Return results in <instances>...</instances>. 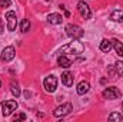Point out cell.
<instances>
[{"label": "cell", "mask_w": 123, "mask_h": 122, "mask_svg": "<svg viewBox=\"0 0 123 122\" xmlns=\"http://www.w3.org/2000/svg\"><path fill=\"white\" fill-rule=\"evenodd\" d=\"M66 33H67V36L70 37V39H73V40H79L82 36H83V33L85 32L82 30V27L80 26H77V25H67L66 26Z\"/></svg>", "instance_id": "3"}, {"label": "cell", "mask_w": 123, "mask_h": 122, "mask_svg": "<svg viewBox=\"0 0 123 122\" xmlns=\"http://www.w3.org/2000/svg\"><path fill=\"white\" fill-rule=\"evenodd\" d=\"M29 29H30V22L27 19H23L22 20V25H20V30L23 32V33H26Z\"/></svg>", "instance_id": "18"}, {"label": "cell", "mask_w": 123, "mask_h": 122, "mask_svg": "<svg viewBox=\"0 0 123 122\" xmlns=\"http://www.w3.org/2000/svg\"><path fill=\"white\" fill-rule=\"evenodd\" d=\"M122 109H123V102H122Z\"/></svg>", "instance_id": "24"}, {"label": "cell", "mask_w": 123, "mask_h": 122, "mask_svg": "<svg viewBox=\"0 0 123 122\" xmlns=\"http://www.w3.org/2000/svg\"><path fill=\"white\" fill-rule=\"evenodd\" d=\"M26 118H27V116H26L25 114H17V115H14L13 119H14V121H26Z\"/></svg>", "instance_id": "21"}, {"label": "cell", "mask_w": 123, "mask_h": 122, "mask_svg": "<svg viewBox=\"0 0 123 122\" xmlns=\"http://www.w3.org/2000/svg\"><path fill=\"white\" fill-rule=\"evenodd\" d=\"M14 55H16V50H14V47L13 46H7V47H4L3 50H1V56H0V59L3 62H10L14 59Z\"/></svg>", "instance_id": "7"}, {"label": "cell", "mask_w": 123, "mask_h": 122, "mask_svg": "<svg viewBox=\"0 0 123 122\" xmlns=\"http://www.w3.org/2000/svg\"><path fill=\"white\" fill-rule=\"evenodd\" d=\"M112 45H113V47H115L116 53H117L119 56H122V58H123V43H122V42H119L117 39H112Z\"/></svg>", "instance_id": "16"}, {"label": "cell", "mask_w": 123, "mask_h": 122, "mask_svg": "<svg viewBox=\"0 0 123 122\" xmlns=\"http://www.w3.org/2000/svg\"><path fill=\"white\" fill-rule=\"evenodd\" d=\"M77 10H79L80 16H82L83 19H90V17H92V12H90L89 6H87L85 1H79V3H77Z\"/></svg>", "instance_id": "9"}, {"label": "cell", "mask_w": 123, "mask_h": 122, "mask_svg": "<svg viewBox=\"0 0 123 122\" xmlns=\"http://www.w3.org/2000/svg\"><path fill=\"white\" fill-rule=\"evenodd\" d=\"M3 29H4V26H3V20H1V17H0V34L3 33Z\"/></svg>", "instance_id": "23"}, {"label": "cell", "mask_w": 123, "mask_h": 122, "mask_svg": "<svg viewBox=\"0 0 123 122\" xmlns=\"http://www.w3.org/2000/svg\"><path fill=\"white\" fill-rule=\"evenodd\" d=\"M57 63H59V66H62V68H70L72 66V61L67 56H64V55H60L57 58Z\"/></svg>", "instance_id": "14"}, {"label": "cell", "mask_w": 123, "mask_h": 122, "mask_svg": "<svg viewBox=\"0 0 123 122\" xmlns=\"http://www.w3.org/2000/svg\"><path fill=\"white\" fill-rule=\"evenodd\" d=\"M90 89V85H89V82H86V81H82L79 85H77V93L79 95H85V93H87Z\"/></svg>", "instance_id": "12"}, {"label": "cell", "mask_w": 123, "mask_h": 122, "mask_svg": "<svg viewBox=\"0 0 123 122\" xmlns=\"http://www.w3.org/2000/svg\"><path fill=\"white\" fill-rule=\"evenodd\" d=\"M47 20H49L50 25H60L62 22H63V16L59 14V13H50L49 17H47Z\"/></svg>", "instance_id": "11"}, {"label": "cell", "mask_w": 123, "mask_h": 122, "mask_svg": "<svg viewBox=\"0 0 123 122\" xmlns=\"http://www.w3.org/2000/svg\"><path fill=\"white\" fill-rule=\"evenodd\" d=\"M102 95H103V98L105 99H117L119 96H120V91L117 89V88H115V86H112V88H106L105 91L102 92Z\"/></svg>", "instance_id": "8"}, {"label": "cell", "mask_w": 123, "mask_h": 122, "mask_svg": "<svg viewBox=\"0 0 123 122\" xmlns=\"http://www.w3.org/2000/svg\"><path fill=\"white\" fill-rule=\"evenodd\" d=\"M115 69H116V73L119 75V76H123V62L117 61L115 63Z\"/></svg>", "instance_id": "20"}, {"label": "cell", "mask_w": 123, "mask_h": 122, "mask_svg": "<svg viewBox=\"0 0 123 122\" xmlns=\"http://www.w3.org/2000/svg\"><path fill=\"white\" fill-rule=\"evenodd\" d=\"M83 50H85L83 43H80V42L74 40V42H70V43L64 45V46L60 49V53H73V55H80V53H83Z\"/></svg>", "instance_id": "1"}, {"label": "cell", "mask_w": 123, "mask_h": 122, "mask_svg": "<svg viewBox=\"0 0 123 122\" xmlns=\"http://www.w3.org/2000/svg\"><path fill=\"white\" fill-rule=\"evenodd\" d=\"M6 20H7V29L10 32L16 30V26H17V17H16V13L9 10L6 13Z\"/></svg>", "instance_id": "6"}, {"label": "cell", "mask_w": 123, "mask_h": 122, "mask_svg": "<svg viewBox=\"0 0 123 122\" xmlns=\"http://www.w3.org/2000/svg\"><path fill=\"white\" fill-rule=\"evenodd\" d=\"M43 86H44L46 92H50V93L55 92L56 88H57V79H56V76H53V75L47 76V78L43 81Z\"/></svg>", "instance_id": "5"}, {"label": "cell", "mask_w": 123, "mask_h": 122, "mask_svg": "<svg viewBox=\"0 0 123 122\" xmlns=\"http://www.w3.org/2000/svg\"><path fill=\"white\" fill-rule=\"evenodd\" d=\"M122 119H123V116H122V114H119V112H113V114H110V115H109V121L120 122Z\"/></svg>", "instance_id": "19"}, {"label": "cell", "mask_w": 123, "mask_h": 122, "mask_svg": "<svg viewBox=\"0 0 123 122\" xmlns=\"http://www.w3.org/2000/svg\"><path fill=\"white\" fill-rule=\"evenodd\" d=\"M73 81H74V76H73L72 72L66 70V72L62 73V82H63L64 86H72L73 85Z\"/></svg>", "instance_id": "10"}, {"label": "cell", "mask_w": 123, "mask_h": 122, "mask_svg": "<svg viewBox=\"0 0 123 122\" xmlns=\"http://www.w3.org/2000/svg\"><path fill=\"white\" fill-rule=\"evenodd\" d=\"M17 108H19V103L16 101H13V99L1 102V114H3V116H10Z\"/></svg>", "instance_id": "2"}, {"label": "cell", "mask_w": 123, "mask_h": 122, "mask_svg": "<svg viewBox=\"0 0 123 122\" xmlns=\"http://www.w3.org/2000/svg\"><path fill=\"white\" fill-rule=\"evenodd\" d=\"M0 86H1V82H0Z\"/></svg>", "instance_id": "25"}, {"label": "cell", "mask_w": 123, "mask_h": 122, "mask_svg": "<svg viewBox=\"0 0 123 122\" xmlns=\"http://www.w3.org/2000/svg\"><path fill=\"white\" fill-rule=\"evenodd\" d=\"M10 4H12L10 0H0V6H1V7H9Z\"/></svg>", "instance_id": "22"}, {"label": "cell", "mask_w": 123, "mask_h": 122, "mask_svg": "<svg viewBox=\"0 0 123 122\" xmlns=\"http://www.w3.org/2000/svg\"><path fill=\"white\" fill-rule=\"evenodd\" d=\"M73 111V106H72V103H62L60 106H57L55 111H53V115L55 116H57V118H60V116H66V115H69L70 112Z\"/></svg>", "instance_id": "4"}, {"label": "cell", "mask_w": 123, "mask_h": 122, "mask_svg": "<svg viewBox=\"0 0 123 122\" xmlns=\"http://www.w3.org/2000/svg\"><path fill=\"white\" fill-rule=\"evenodd\" d=\"M112 47H113V45H112V40L103 39V40L100 42V50H102V52H105V53H109Z\"/></svg>", "instance_id": "13"}, {"label": "cell", "mask_w": 123, "mask_h": 122, "mask_svg": "<svg viewBox=\"0 0 123 122\" xmlns=\"http://www.w3.org/2000/svg\"><path fill=\"white\" fill-rule=\"evenodd\" d=\"M110 19H112L113 22L123 23V10H113L112 14H110Z\"/></svg>", "instance_id": "15"}, {"label": "cell", "mask_w": 123, "mask_h": 122, "mask_svg": "<svg viewBox=\"0 0 123 122\" xmlns=\"http://www.w3.org/2000/svg\"><path fill=\"white\" fill-rule=\"evenodd\" d=\"M10 91H12V93L17 98V96H20V88H19V85L17 83H14V82H12L10 83Z\"/></svg>", "instance_id": "17"}]
</instances>
